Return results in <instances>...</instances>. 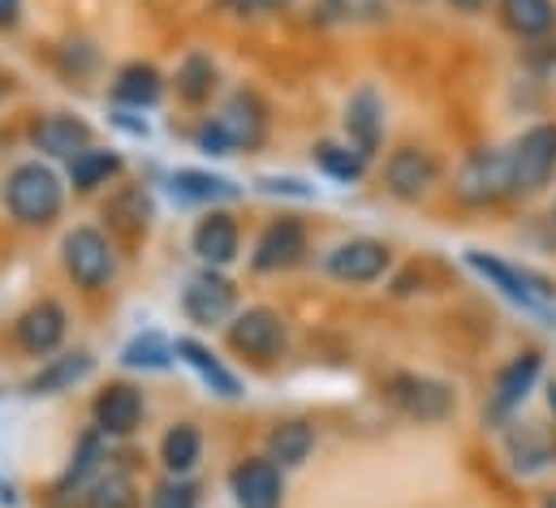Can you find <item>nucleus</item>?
<instances>
[{
    "label": "nucleus",
    "mask_w": 556,
    "mask_h": 508,
    "mask_svg": "<svg viewBox=\"0 0 556 508\" xmlns=\"http://www.w3.org/2000/svg\"><path fill=\"white\" fill-rule=\"evenodd\" d=\"M65 177L48 160H22L0 186V203L17 229H48L65 212Z\"/></svg>",
    "instance_id": "1"
},
{
    "label": "nucleus",
    "mask_w": 556,
    "mask_h": 508,
    "mask_svg": "<svg viewBox=\"0 0 556 508\" xmlns=\"http://www.w3.org/2000/svg\"><path fill=\"white\" fill-rule=\"evenodd\" d=\"M453 199L462 207H475V212H488V207L518 199L509 147H470L453 173Z\"/></svg>",
    "instance_id": "2"
},
{
    "label": "nucleus",
    "mask_w": 556,
    "mask_h": 508,
    "mask_svg": "<svg viewBox=\"0 0 556 508\" xmlns=\"http://www.w3.org/2000/svg\"><path fill=\"white\" fill-rule=\"evenodd\" d=\"M466 258V267L488 284V289H496L505 302H514V306H522V310H531V315H548L556 306V284L548 276H540V271H531V267H522V263H509V258H501V254L492 251H470L462 254Z\"/></svg>",
    "instance_id": "3"
},
{
    "label": "nucleus",
    "mask_w": 556,
    "mask_h": 508,
    "mask_svg": "<svg viewBox=\"0 0 556 508\" xmlns=\"http://www.w3.org/2000/svg\"><path fill=\"white\" fill-rule=\"evenodd\" d=\"M61 267L74 280V289L104 293L122 271V254H117L113 238L100 225H74L61 238Z\"/></svg>",
    "instance_id": "4"
},
{
    "label": "nucleus",
    "mask_w": 556,
    "mask_h": 508,
    "mask_svg": "<svg viewBox=\"0 0 556 508\" xmlns=\"http://www.w3.org/2000/svg\"><path fill=\"white\" fill-rule=\"evenodd\" d=\"M384 401L402 418L418 422V427H435V422H448L457 414L453 383L435 380V376H422V371H393L384 380Z\"/></svg>",
    "instance_id": "5"
},
{
    "label": "nucleus",
    "mask_w": 556,
    "mask_h": 508,
    "mask_svg": "<svg viewBox=\"0 0 556 508\" xmlns=\"http://www.w3.org/2000/svg\"><path fill=\"white\" fill-rule=\"evenodd\" d=\"M544 380V354L540 350H518L488 388V401H483V422L492 427H509L522 405L531 401V392Z\"/></svg>",
    "instance_id": "6"
},
{
    "label": "nucleus",
    "mask_w": 556,
    "mask_h": 508,
    "mask_svg": "<svg viewBox=\"0 0 556 508\" xmlns=\"http://www.w3.org/2000/svg\"><path fill=\"white\" fill-rule=\"evenodd\" d=\"M514 190L518 199H535L556 181V122H535L509 142Z\"/></svg>",
    "instance_id": "7"
},
{
    "label": "nucleus",
    "mask_w": 556,
    "mask_h": 508,
    "mask_svg": "<svg viewBox=\"0 0 556 508\" xmlns=\"http://www.w3.org/2000/svg\"><path fill=\"white\" fill-rule=\"evenodd\" d=\"M380 177H384V190H389L397 203H422V199H431V190L440 186L444 164H440V155H435L431 147L402 142V147H393V151L384 155Z\"/></svg>",
    "instance_id": "8"
},
{
    "label": "nucleus",
    "mask_w": 556,
    "mask_h": 508,
    "mask_svg": "<svg viewBox=\"0 0 556 508\" xmlns=\"http://www.w3.org/2000/svg\"><path fill=\"white\" fill-rule=\"evenodd\" d=\"M229 350L255 363H277L280 354L289 350V328L280 319V310L273 306H242L229 323H225Z\"/></svg>",
    "instance_id": "9"
},
{
    "label": "nucleus",
    "mask_w": 556,
    "mask_h": 508,
    "mask_svg": "<svg viewBox=\"0 0 556 508\" xmlns=\"http://www.w3.org/2000/svg\"><path fill=\"white\" fill-rule=\"evenodd\" d=\"M238 284L220 271V267H203L199 276L186 280L181 289V315L194 328H225L238 315Z\"/></svg>",
    "instance_id": "10"
},
{
    "label": "nucleus",
    "mask_w": 556,
    "mask_h": 508,
    "mask_svg": "<svg viewBox=\"0 0 556 508\" xmlns=\"http://www.w3.org/2000/svg\"><path fill=\"white\" fill-rule=\"evenodd\" d=\"M212 122L220 126L225 142L233 151H260L268 142V129H273V109L255 87H233Z\"/></svg>",
    "instance_id": "11"
},
{
    "label": "nucleus",
    "mask_w": 556,
    "mask_h": 508,
    "mask_svg": "<svg viewBox=\"0 0 556 508\" xmlns=\"http://www.w3.org/2000/svg\"><path fill=\"white\" fill-rule=\"evenodd\" d=\"M324 271L337 284L367 289V284H380L393 271V251L380 238H345V242H337L332 251L324 254Z\"/></svg>",
    "instance_id": "12"
},
{
    "label": "nucleus",
    "mask_w": 556,
    "mask_h": 508,
    "mask_svg": "<svg viewBox=\"0 0 556 508\" xmlns=\"http://www.w3.org/2000/svg\"><path fill=\"white\" fill-rule=\"evenodd\" d=\"M65 336H70V310H65L56 297H39V302H30V306L13 319V345H17L26 358H35V363L61 354Z\"/></svg>",
    "instance_id": "13"
},
{
    "label": "nucleus",
    "mask_w": 556,
    "mask_h": 508,
    "mask_svg": "<svg viewBox=\"0 0 556 508\" xmlns=\"http://www.w3.org/2000/svg\"><path fill=\"white\" fill-rule=\"evenodd\" d=\"M311 251V233L298 216H277L260 229L255 246H251V271L255 276H280V271H293Z\"/></svg>",
    "instance_id": "14"
},
{
    "label": "nucleus",
    "mask_w": 556,
    "mask_h": 508,
    "mask_svg": "<svg viewBox=\"0 0 556 508\" xmlns=\"http://www.w3.org/2000/svg\"><path fill=\"white\" fill-rule=\"evenodd\" d=\"M30 147L43 160H78L87 147H96V129L78 113H43L30 122Z\"/></svg>",
    "instance_id": "15"
},
{
    "label": "nucleus",
    "mask_w": 556,
    "mask_h": 508,
    "mask_svg": "<svg viewBox=\"0 0 556 508\" xmlns=\"http://www.w3.org/2000/svg\"><path fill=\"white\" fill-rule=\"evenodd\" d=\"M190 251L199 254L203 267H233L242 254V229L225 207H207L190 229Z\"/></svg>",
    "instance_id": "16"
},
{
    "label": "nucleus",
    "mask_w": 556,
    "mask_h": 508,
    "mask_svg": "<svg viewBox=\"0 0 556 508\" xmlns=\"http://www.w3.org/2000/svg\"><path fill=\"white\" fill-rule=\"evenodd\" d=\"M229 492L238 508H280L285 500V470L273 457H247L229 470Z\"/></svg>",
    "instance_id": "17"
},
{
    "label": "nucleus",
    "mask_w": 556,
    "mask_h": 508,
    "mask_svg": "<svg viewBox=\"0 0 556 508\" xmlns=\"http://www.w3.org/2000/svg\"><path fill=\"white\" fill-rule=\"evenodd\" d=\"M142 414H147V401L135 383H104L91 401V418L109 440L135 435L142 427Z\"/></svg>",
    "instance_id": "18"
},
{
    "label": "nucleus",
    "mask_w": 556,
    "mask_h": 508,
    "mask_svg": "<svg viewBox=\"0 0 556 508\" xmlns=\"http://www.w3.org/2000/svg\"><path fill=\"white\" fill-rule=\"evenodd\" d=\"M341 129H345V142H354L367 160L380 155L384 147V100L371 82H363L350 100H345V113H341Z\"/></svg>",
    "instance_id": "19"
},
{
    "label": "nucleus",
    "mask_w": 556,
    "mask_h": 508,
    "mask_svg": "<svg viewBox=\"0 0 556 508\" xmlns=\"http://www.w3.org/2000/svg\"><path fill=\"white\" fill-rule=\"evenodd\" d=\"M505 431V457H509V470L531 479V474H544L556 466V444L553 435L535 422H509L501 427Z\"/></svg>",
    "instance_id": "20"
},
{
    "label": "nucleus",
    "mask_w": 556,
    "mask_h": 508,
    "mask_svg": "<svg viewBox=\"0 0 556 508\" xmlns=\"http://www.w3.org/2000/svg\"><path fill=\"white\" fill-rule=\"evenodd\" d=\"M173 91H177V100H181L186 109H203V104H212L216 91H220V65H216V56L203 52V48H190V52L177 61Z\"/></svg>",
    "instance_id": "21"
},
{
    "label": "nucleus",
    "mask_w": 556,
    "mask_h": 508,
    "mask_svg": "<svg viewBox=\"0 0 556 508\" xmlns=\"http://www.w3.org/2000/svg\"><path fill=\"white\" fill-rule=\"evenodd\" d=\"M109 457V435L100 431V427H91V431H83V440L74 444V457H70V466H65V474L56 479V487H52V496L56 500H65L70 492L74 496H83L104 470H100V461Z\"/></svg>",
    "instance_id": "22"
},
{
    "label": "nucleus",
    "mask_w": 556,
    "mask_h": 508,
    "mask_svg": "<svg viewBox=\"0 0 556 508\" xmlns=\"http://www.w3.org/2000/svg\"><path fill=\"white\" fill-rule=\"evenodd\" d=\"M496 17L518 43H544L556 35V0H496Z\"/></svg>",
    "instance_id": "23"
},
{
    "label": "nucleus",
    "mask_w": 556,
    "mask_h": 508,
    "mask_svg": "<svg viewBox=\"0 0 556 508\" xmlns=\"http://www.w3.org/2000/svg\"><path fill=\"white\" fill-rule=\"evenodd\" d=\"M91 371H96V358H91L87 350H65V354L43 358L39 371L22 383V388H26V396H61V392H70L74 383L87 380Z\"/></svg>",
    "instance_id": "24"
},
{
    "label": "nucleus",
    "mask_w": 556,
    "mask_h": 508,
    "mask_svg": "<svg viewBox=\"0 0 556 508\" xmlns=\"http://www.w3.org/2000/svg\"><path fill=\"white\" fill-rule=\"evenodd\" d=\"M168 190L177 203H190V207H220V203H233L242 194L238 181H229L212 168H177L168 177Z\"/></svg>",
    "instance_id": "25"
},
{
    "label": "nucleus",
    "mask_w": 556,
    "mask_h": 508,
    "mask_svg": "<svg viewBox=\"0 0 556 508\" xmlns=\"http://www.w3.org/2000/svg\"><path fill=\"white\" fill-rule=\"evenodd\" d=\"M168 91V78L151 65V61H126L113 74V100L122 109H155Z\"/></svg>",
    "instance_id": "26"
},
{
    "label": "nucleus",
    "mask_w": 556,
    "mask_h": 508,
    "mask_svg": "<svg viewBox=\"0 0 556 508\" xmlns=\"http://www.w3.org/2000/svg\"><path fill=\"white\" fill-rule=\"evenodd\" d=\"M311 160H315V168L328 181H341V186H358L371 173V160L354 142H345V138H319L311 147Z\"/></svg>",
    "instance_id": "27"
},
{
    "label": "nucleus",
    "mask_w": 556,
    "mask_h": 508,
    "mask_svg": "<svg viewBox=\"0 0 556 508\" xmlns=\"http://www.w3.org/2000/svg\"><path fill=\"white\" fill-rule=\"evenodd\" d=\"M177 358H181L199 380L207 383L216 396H225V401H238V396H242V380H238V376H233V371H229V367H225V363H220L203 341L181 336V341H177Z\"/></svg>",
    "instance_id": "28"
},
{
    "label": "nucleus",
    "mask_w": 556,
    "mask_h": 508,
    "mask_svg": "<svg viewBox=\"0 0 556 508\" xmlns=\"http://www.w3.org/2000/svg\"><path fill=\"white\" fill-rule=\"evenodd\" d=\"M122 168H126V160H122L113 147H87L78 160H70L65 181H70L78 194H91V190H104L109 181H117Z\"/></svg>",
    "instance_id": "29"
},
{
    "label": "nucleus",
    "mask_w": 556,
    "mask_h": 508,
    "mask_svg": "<svg viewBox=\"0 0 556 508\" xmlns=\"http://www.w3.org/2000/svg\"><path fill=\"white\" fill-rule=\"evenodd\" d=\"M311 453H315V427H311V422L285 418V422H277V427L268 431V453H264V457H273L280 470H298Z\"/></svg>",
    "instance_id": "30"
},
{
    "label": "nucleus",
    "mask_w": 556,
    "mask_h": 508,
    "mask_svg": "<svg viewBox=\"0 0 556 508\" xmlns=\"http://www.w3.org/2000/svg\"><path fill=\"white\" fill-rule=\"evenodd\" d=\"M203 461V431L194 422H173L160 440V466L164 474H190Z\"/></svg>",
    "instance_id": "31"
},
{
    "label": "nucleus",
    "mask_w": 556,
    "mask_h": 508,
    "mask_svg": "<svg viewBox=\"0 0 556 508\" xmlns=\"http://www.w3.org/2000/svg\"><path fill=\"white\" fill-rule=\"evenodd\" d=\"M173 358H177V345L160 332H142L122 350V367H130V371H168Z\"/></svg>",
    "instance_id": "32"
},
{
    "label": "nucleus",
    "mask_w": 556,
    "mask_h": 508,
    "mask_svg": "<svg viewBox=\"0 0 556 508\" xmlns=\"http://www.w3.org/2000/svg\"><path fill=\"white\" fill-rule=\"evenodd\" d=\"M83 508H139V487L130 483V474L109 470L83 492Z\"/></svg>",
    "instance_id": "33"
},
{
    "label": "nucleus",
    "mask_w": 556,
    "mask_h": 508,
    "mask_svg": "<svg viewBox=\"0 0 556 508\" xmlns=\"http://www.w3.org/2000/svg\"><path fill=\"white\" fill-rule=\"evenodd\" d=\"M109 220L130 229V233H147L151 229V203L142 190H122L113 203H109Z\"/></svg>",
    "instance_id": "34"
},
{
    "label": "nucleus",
    "mask_w": 556,
    "mask_h": 508,
    "mask_svg": "<svg viewBox=\"0 0 556 508\" xmlns=\"http://www.w3.org/2000/svg\"><path fill=\"white\" fill-rule=\"evenodd\" d=\"M151 508H199V487L190 483V474H164L151 496H147Z\"/></svg>",
    "instance_id": "35"
},
{
    "label": "nucleus",
    "mask_w": 556,
    "mask_h": 508,
    "mask_svg": "<svg viewBox=\"0 0 556 508\" xmlns=\"http://www.w3.org/2000/svg\"><path fill=\"white\" fill-rule=\"evenodd\" d=\"M216 4L233 17H277V13H289L298 0H216Z\"/></svg>",
    "instance_id": "36"
},
{
    "label": "nucleus",
    "mask_w": 556,
    "mask_h": 508,
    "mask_svg": "<svg viewBox=\"0 0 556 508\" xmlns=\"http://www.w3.org/2000/svg\"><path fill=\"white\" fill-rule=\"evenodd\" d=\"M194 147L207 151V155H233V147L225 142V134H220V126L212 117H203V126L194 129Z\"/></svg>",
    "instance_id": "37"
},
{
    "label": "nucleus",
    "mask_w": 556,
    "mask_h": 508,
    "mask_svg": "<svg viewBox=\"0 0 556 508\" xmlns=\"http://www.w3.org/2000/svg\"><path fill=\"white\" fill-rule=\"evenodd\" d=\"M260 190H264V194H293V199H311V194H315V190H311L306 181H298V177H264Z\"/></svg>",
    "instance_id": "38"
},
{
    "label": "nucleus",
    "mask_w": 556,
    "mask_h": 508,
    "mask_svg": "<svg viewBox=\"0 0 556 508\" xmlns=\"http://www.w3.org/2000/svg\"><path fill=\"white\" fill-rule=\"evenodd\" d=\"M22 17H26V0H0V35L17 30Z\"/></svg>",
    "instance_id": "39"
},
{
    "label": "nucleus",
    "mask_w": 556,
    "mask_h": 508,
    "mask_svg": "<svg viewBox=\"0 0 556 508\" xmlns=\"http://www.w3.org/2000/svg\"><path fill=\"white\" fill-rule=\"evenodd\" d=\"M453 13H466V17H479V13H488L496 0H444Z\"/></svg>",
    "instance_id": "40"
},
{
    "label": "nucleus",
    "mask_w": 556,
    "mask_h": 508,
    "mask_svg": "<svg viewBox=\"0 0 556 508\" xmlns=\"http://www.w3.org/2000/svg\"><path fill=\"white\" fill-rule=\"evenodd\" d=\"M544 401H548V414L556 418V380H548V392H544Z\"/></svg>",
    "instance_id": "41"
},
{
    "label": "nucleus",
    "mask_w": 556,
    "mask_h": 508,
    "mask_svg": "<svg viewBox=\"0 0 556 508\" xmlns=\"http://www.w3.org/2000/svg\"><path fill=\"white\" fill-rule=\"evenodd\" d=\"M540 508H556V492H548V496H544V505Z\"/></svg>",
    "instance_id": "42"
},
{
    "label": "nucleus",
    "mask_w": 556,
    "mask_h": 508,
    "mask_svg": "<svg viewBox=\"0 0 556 508\" xmlns=\"http://www.w3.org/2000/svg\"><path fill=\"white\" fill-rule=\"evenodd\" d=\"M548 225H553V238H556V207H553V216H548Z\"/></svg>",
    "instance_id": "43"
},
{
    "label": "nucleus",
    "mask_w": 556,
    "mask_h": 508,
    "mask_svg": "<svg viewBox=\"0 0 556 508\" xmlns=\"http://www.w3.org/2000/svg\"><path fill=\"white\" fill-rule=\"evenodd\" d=\"M406 4H427V0H406Z\"/></svg>",
    "instance_id": "44"
}]
</instances>
